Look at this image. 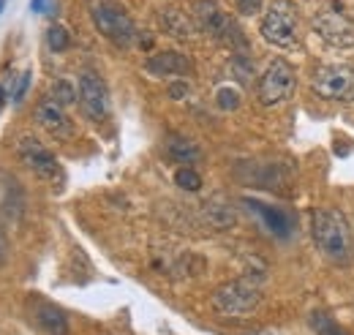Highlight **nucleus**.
<instances>
[{
    "instance_id": "obj_1",
    "label": "nucleus",
    "mask_w": 354,
    "mask_h": 335,
    "mask_svg": "<svg viewBox=\"0 0 354 335\" xmlns=\"http://www.w3.org/2000/svg\"><path fill=\"white\" fill-rule=\"evenodd\" d=\"M310 232L324 256H330L333 262H341V264L352 262V229L338 210H316L310 215Z\"/></svg>"
},
{
    "instance_id": "obj_2",
    "label": "nucleus",
    "mask_w": 354,
    "mask_h": 335,
    "mask_svg": "<svg viewBox=\"0 0 354 335\" xmlns=\"http://www.w3.org/2000/svg\"><path fill=\"white\" fill-rule=\"evenodd\" d=\"M90 17L95 30L118 46H131L136 39L131 14L118 0H90Z\"/></svg>"
},
{
    "instance_id": "obj_3",
    "label": "nucleus",
    "mask_w": 354,
    "mask_h": 335,
    "mask_svg": "<svg viewBox=\"0 0 354 335\" xmlns=\"http://www.w3.org/2000/svg\"><path fill=\"white\" fill-rule=\"evenodd\" d=\"M262 289L254 278H237L216 289L213 294V308L223 316H248L259 308Z\"/></svg>"
},
{
    "instance_id": "obj_4",
    "label": "nucleus",
    "mask_w": 354,
    "mask_h": 335,
    "mask_svg": "<svg viewBox=\"0 0 354 335\" xmlns=\"http://www.w3.org/2000/svg\"><path fill=\"white\" fill-rule=\"evenodd\" d=\"M196 25H199V30L210 33L213 39H218V42L232 46V49H240L243 52L248 46L243 30H240V25L232 17L223 14L216 0H199L196 3Z\"/></svg>"
},
{
    "instance_id": "obj_5",
    "label": "nucleus",
    "mask_w": 354,
    "mask_h": 335,
    "mask_svg": "<svg viewBox=\"0 0 354 335\" xmlns=\"http://www.w3.org/2000/svg\"><path fill=\"white\" fill-rule=\"evenodd\" d=\"M262 36L275 46L297 42V6L292 0H272L262 17Z\"/></svg>"
},
{
    "instance_id": "obj_6",
    "label": "nucleus",
    "mask_w": 354,
    "mask_h": 335,
    "mask_svg": "<svg viewBox=\"0 0 354 335\" xmlns=\"http://www.w3.org/2000/svg\"><path fill=\"white\" fill-rule=\"evenodd\" d=\"M313 93L324 101H354V66L333 63L313 74Z\"/></svg>"
},
{
    "instance_id": "obj_7",
    "label": "nucleus",
    "mask_w": 354,
    "mask_h": 335,
    "mask_svg": "<svg viewBox=\"0 0 354 335\" xmlns=\"http://www.w3.org/2000/svg\"><path fill=\"white\" fill-rule=\"evenodd\" d=\"M295 84H297V77H295L292 63H286L283 57H275L265 69V74L259 77V87H257L259 101L265 107H275L295 93Z\"/></svg>"
},
{
    "instance_id": "obj_8",
    "label": "nucleus",
    "mask_w": 354,
    "mask_h": 335,
    "mask_svg": "<svg viewBox=\"0 0 354 335\" xmlns=\"http://www.w3.org/2000/svg\"><path fill=\"white\" fill-rule=\"evenodd\" d=\"M313 30L319 39L335 46V49H349L354 46V19L344 8H324L313 17Z\"/></svg>"
},
{
    "instance_id": "obj_9",
    "label": "nucleus",
    "mask_w": 354,
    "mask_h": 335,
    "mask_svg": "<svg viewBox=\"0 0 354 335\" xmlns=\"http://www.w3.org/2000/svg\"><path fill=\"white\" fill-rule=\"evenodd\" d=\"M77 93H80V107H82L85 118L98 123L109 115V90H106V84L98 74L85 71L80 77V90Z\"/></svg>"
},
{
    "instance_id": "obj_10",
    "label": "nucleus",
    "mask_w": 354,
    "mask_h": 335,
    "mask_svg": "<svg viewBox=\"0 0 354 335\" xmlns=\"http://www.w3.org/2000/svg\"><path fill=\"white\" fill-rule=\"evenodd\" d=\"M17 153H19V159L33 169L39 177H44V180L57 177V159L46 150L39 139H33V136H22L19 145H17Z\"/></svg>"
},
{
    "instance_id": "obj_11",
    "label": "nucleus",
    "mask_w": 354,
    "mask_h": 335,
    "mask_svg": "<svg viewBox=\"0 0 354 335\" xmlns=\"http://www.w3.org/2000/svg\"><path fill=\"white\" fill-rule=\"evenodd\" d=\"M145 71L153 74V77H183V74H191L194 71V63L175 49H167V52H156L145 60Z\"/></svg>"
},
{
    "instance_id": "obj_12",
    "label": "nucleus",
    "mask_w": 354,
    "mask_h": 335,
    "mask_svg": "<svg viewBox=\"0 0 354 335\" xmlns=\"http://www.w3.org/2000/svg\"><path fill=\"white\" fill-rule=\"evenodd\" d=\"M36 123L44 128L49 136H55V139H68L74 134V126L66 118L63 107L57 101H52V98H46V101H41L36 107Z\"/></svg>"
},
{
    "instance_id": "obj_13",
    "label": "nucleus",
    "mask_w": 354,
    "mask_h": 335,
    "mask_svg": "<svg viewBox=\"0 0 354 335\" xmlns=\"http://www.w3.org/2000/svg\"><path fill=\"white\" fill-rule=\"evenodd\" d=\"M245 205L251 212L259 215V221L267 226V232H272L275 237H289L295 232V218L281 208H272V205H265L259 199H245Z\"/></svg>"
},
{
    "instance_id": "obj_14",
    "label": "nucleus",
    "mask_w": 354,
    "mask_h": 335,
    "mask_svg": "<svg viewBox=\"0 0 354 335\" xmlns=\"http://www.w3.org/2000/svg\"><path fill=\"white\" fill-rule=\"evenodd\" d=\"M36 322L39 327L49 335H68V322H66V314L49 302H41L39 311H36Z\"/></svg>"
},
{
    "instance_id": "obj_15",
    "label": "nucleus",
    "mask_w": 354,
    "mask_h": 335,
    "mask_svg": "<svg viewBox=\"0 0 354 335\" xmlns=\"http://www.w3.org/2000/svg\"><path fill=\"white\" fill-rule=\"evenodd\" d=\"M167 156L177 164H196L202 159V150L185 136H169L167 139Z\"/></svg>"
},
{
    "instance_id": "obj_16",
    "label": "nucleus",
    "mask_w": 354,
    "mask_h": 335,
    "mask_svg": "<svg viewBox=\"0 0 354 335\" xmlns=\"http://www.w3.org/2000/svg\"><path fill=\"white\" fill-rule=\"evenodd\" d=\"M11 194H22V188L17 185V180H14V177L0 174V208L6 210V215H8V218H19L25 199H11Z\"/></svg>"
},
{
    "instance_id": "obj_17",
    "label": "nucleus",
    "mask_w": 354,
    "mask_h": 335,
    "mask_svg": "<svg viewBox=\"0 0 354 335\" xmlns=\"http://www.w3.org/2000/svg\"><path fill=\"white\" fill-rule=\"evenodd\" d=\"M161 22L167 25V30L172 33V36H177V39H185V36H191V22L180 14V11H175V8H169L164 17H161Z\"/></svg>"
},
{
    "instance_id": "obj_18",
    "label": "nucleus",
    "mask_w": 354,
    "mask_h": 335,
    "mask_svg": "<svg viewBox=\"0 0 354 335\" xmlns=\"http://www.w3.org/2000/svg\"><path fill=\"white\" fill-rule=\"evenodd\" d=\"M74 98H80V93L74 90L71 82H66V80L52 82V101H57L60 107H66V104H74Z\"/></svg>"
},
{
    "instance_id": "obj_19",
    "label": "nucleus",
    "mask_w": 354,
    "mask_h": 335,
    "mask_svg": "<svg viewBox=\"0 0 354 335\" xmlns=\"http://www.w3.org/2000/svg\"><path fill=\"white\" fill-rule=\"evenodd\" d=\"M175 183L183 188V191H199L202 188V177H199V172L191 167H183L175 172Z\"/></svg>"
},
{
    "instance_id": "obj_20",
    "label": "nucleus",
    "mask_w": 354,
    "mask_h": 335,
    "mask_svg": "<svg viewBox=\"0 0 354 335\" xmlns=\"http://www.w3.org/2000/svg\"><path fill=\"white\" fill-rule=\"evenodd\" d=\"M46 42H49V49H52V52H66L71 39H68V30H66L63 25H52L49 33H46Z\"/></svg>"
},
{
    "instance_id": "obj_21",
    "label": "nucleus",
    "mask_w": 354,
    "mask_h": 335,
    "mask_svg": "<svg viewBox=\"0 0 354 335\" xmlns=\"http://www.w3.org/2000/svg\"><path fill=\"white\" fill-rule=\"evenodd\" d=\"M216 101H218V107L226 109V112H229V109H237V107H240V93H237L234 87H221L218 96H216Z\"/></svg>"
},
{
    "instance_id": "obj_22",
    "label": "nucleus",
    "mask_w": 354,
    "mask_h": 335,
    "mask_svg": "<svg viewBox=\"0 0 354 335\" xmlns=\"http://www.w3.org/2000/svg\"><path fill=\"white\" fill-rule=\"evenodd\" d=\"M310 322H313V327L319 330V335H344V330H338V327H335L324 314H313V319H310Z\"/></svg>"
},
{
    "instance_id": "obj_23",
    "label": "nucleus",
    "mask_w": 354,
    "mask_h": 335,
    "mask_svg": "<svg viewBox=\"0 0 354 335\" xmlns=\"http://www.w3.org/2000/svg\"><path fill=\"white\" fill-rule=\"evenodd\" d=\"M28 87H30V71H25V74L19 77V82H17V90H14V104H19V101L25 98Z\"/></svg>"
},
{
    "instance_id": "obj_24",
    "label": "nucleus",
    "mask_w": 354,
    "mask_h": 335,
    "mask_svg": "<svg viewBox=\"0 0 354 335\" xmlns=\"http://www.w3.org/2000/svg\"><path fill=\"white\" fill-rule=\"evenodd\" d=\"M237 3V8H240V14H257L259 8H262V0H234Z\"/></svg>"
},
{
    "instance_id": "obj_25",
    "label": "nucleus",
    "mask_w": 354,
    "mask_h": 335,
    "mask_svg": "<svg viewBox=\"0 0 354 335\" xmlns=\"http://www.w3.org/2000/svg\"><path fill=\"white\" fill-rule=\"evenodd\" d=\"M169 96H172L175 101H180V98H185V96H188V84H185V82L169 84Z\"/></svg>"
},
{
    "instance_id": "obj_26",
    "label": "nucleus",
    "mask_w": 354,
    "mask_h": 335,
    "mask_svg": "<svg viewBox=\"0 0 354 335\" xmlns=\"http://www.w3.org/2000/svg\"><path fill=\"white\" fill-rule=\"evenodd\" d=\"M46 8H52L49 6V0H30V11H36V14H41Z\"/></svg>"
},
{
    "instance_id": "obj_27",
    "label": "nucleus",
    "mask_w": 354,
    "mask_h": 335,
    "mask_svg": "<svg viewBox=\"0 0 354 335\" xmlns=\"http://www.w3.org/2000/svg\"><path fill=\"white\" fill-rule=\"evenodd\" d=\"M6 253H8V243H6V237H3V229H0V264L6 262Z\"/></svg>"
},
{
    "instance_id": "obj_28",
    "label": "nucleus",
    "mask_w": 354,
    "mask_h": 335,
    "mask_svg": "<svg viewBox=\"0 0 354 335\" xmlns=\"http://www.w3.org/2000/svg\"><path fill=\"white\" fill-rule=\"evenodd\" d=\"M6 104V90H3V84H0V107Z\"/></svg>"
},
{
    "instance_id": "obj_29",
    "label": "nucleus",
    "mask_w": 354,
    "mask_h": 335,
    "mask_svg": "<svg viewBox=\"0 0 354 335\" xmlns=\"http://www.w3.org/2000/svg\"><path fill=\"white\" fill-rule=\"evenodd\" d=\"M3 6H6V0H0V11H3Z\"/></svg>"
}]
</instances>
